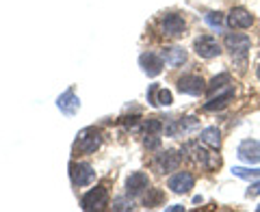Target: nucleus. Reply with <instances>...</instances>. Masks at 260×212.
I'll return each mask as SVG.
<instances>
[{
  "label": "nucleus",
  "instance_id": "nucleus-5",
  "mask_svg": "<svg viewBox=\"0 0 260 212\" xmlns=\"http://www.w3.org/2000/svg\"><path fill=\"white\" fill-rule=\"evenodd\" d=\"M80 206L83 210H104L109 206V193L104 186H95L89 193L83 195V199H80Z\"/></svg>",
  "mask_w": 260,
  "mask_h": 212
},
{
  "label": "nucleus",
  "instance_id": "nucleus-3",
  "mask_svg": "<svg viewBox=\"0 0 260 212\" xmlns=\"http://www.w3.org/2000/svg\"><path fill=\"white\" fill-rule=\"evenodd\" d=\"M225 48L232 52V59L239 61L241 65H245V59H247V50H249V37L243 35V32H228L225 35Z\"/></svg>",
  "mask_w": 260,
  "mask_h": 212
},
{
  "label": "nucleus",
  "instance_id": "nucleus-16",
  "mask_svg": "<svg viewBox=\"0 0 260 212\" xmlns=\"http://www.w3.org/2000/svg\"><path fill=\"white\" fill-rule=\"evenodd\" d=\"M234 100V89L232 87H225L221 93H217V95H213L210 100L204 104V111L206 113H213V111H221V109H225L228 104H230Z\"/></svg>",
  "mask_w": 260,
  "mask_h": 212
},
{
  "label": "nucleus",
  "instance_id": "nucleus-30",
  "mask_svg": "<svg viewBox=\"0 0 260 212\" xmlns=\"http://www.w3.org/2000/svg\"><path fill=\"white\" fill-rule=\"evenodd\" d=\"M256 210H258V212H260V206H258V208H256Z\"/></svg>",
  "mask_w": 260,
  "mask_h": 212
},
{
  "label": "nucleus",
  "instance_id": "nucleus-24",
  "mask_svg": "<svg viewBox=\"0 0 260 212\" xmlns=\"http://www.w3.org/2000/svg\"><path fill=\"white\" fill-rule=\"evenodd\" d=\"M204 20H206L208 26H210V28H215V30H221V26H223V15H221V13L210 11V13L204 15Z\"/></svg>",
  "mask_w": 260,
  "mask_h": 212
},
{
  "label": "nucleus",
  "instance_id": "nucleus-17",
  "mask_svg": "<svg viewBox=\"0 0 260 212\" xmlns=\"http://www.w3.org/2000/svg\"><path fill=\"white\" fill-rule=\"evenodd\" d=\"M148 102L152 106H169V104L174 102V97H172V91H167V89H160L156 83H154L148 89Z\"/></svg>",
  "mask_w": 260,
  "mask_h": 212
},
{
  "label": "nucleus",
  "instance_id": "nucleus-18",
  "mask_svg": "<svg viewBox=\"0 0 260 212\" xmlns=\"http://www.w3.org/2000/svg\"><path fill=\"white\" fill-rule=\"evenodd\" d=\"M160 56H162V61H165V65H169V67H180L182 63H186V52L178 46L162 48Z\"/></svg>",
  "mask_w": 260,
  "mask_h": 212
},
{
  "label": "nucleus",
  "instance_id": "nucleus-28",
  "mask_svg": "<svg viewBox=\"0 0 260 212\" xmlns=\"http://www.w3.org/2000/svg\"><path fill=\"white\" fill-rule=\"evenodd\" d=\"M180 210H184V208L182 206H169L167 208V212H180Z\"/></svg>",
  "mask_w": 260,
  "mask_h": 212
},
{
  "label": "nucleus",
  "instance_id": "nucleus-7",
  "mask_svg": "<svg viewBox=\"0 0 260 212\" xmlns=\"http://www.w3.org/2000/svg\"><path fill=\"white\" fill-rule=\"evenodd\" d=\"M180 158H182V154H176L174 150H165V152L156 154L152 167L156 169L158 173H169V171H176L180 167Z\"/></svg>",
  "mask_w": 260,
  "mask_h": 212
},
{
  "label": "nucleus",
  "instance_id": "nucleus-6",
  "mask_svg": "<svg viewBox=\"0 0 260 212\" xmlns=\"http://www.w3.org/2000/svg\"><path fill=\"white\" fill-rule=\"evenodd\" d=\"M70 178L74 186H89L95 180V171L87 162H70Z\"/></svg>",
  "mask_w": 260,
  "mask_h": 212
},
{
  "label": "nucleus",
  "instance_id": "nucleus-10",
  "mask_svg": "<svg viewBox=\"0 0 260 212\" xmlns=\"http://www.w3.org/2000/svg\"><path fill=\"white\" fill-rule=\"evenodd\" d=\"M237 156L243 162H247V165L260 162V141H256V138H245V141H241L239 148H237Z\"/></svg>",
  "mask_w": 260,
  "mask_h": 212
},
{
  "label": "nucleus",
  "instance_id": "nucleus-27",
  "mask_svg": "<svg viewBox=\"0 0 260 212\" xmlns=\"http://www.w3.org/2000/svg\"><path fill=\"white\" fill-rule=\"evenodd\" d=\"M256 195H260V182H251L247 189V197H256Z\"/></svg>",
  "mask_w": 260,
  "mask_h": 212
},
{
  "label": "nucleus",
  "instance_id": "nucleus-21",
  "mask_svg": "<svg viewBox=\"0 0 260 212\" xmlns=\"http://www.w3.org/2000/svg\"><path fill=\"white\" fill-rule=\"evenodd\" d=\"M162 201H165V193L160 189H148L143 197V206L145 208H156V206H162Z\"/></svg>",
  "mask_w": 260,
  "mask_h": 212
},
{
  "label": "nucleus",
  "instance_id": "nucleus-12",
  "mask_svg": "<svg viewBox=\"0 0 260 212\" xmlns=\"http://www.w3.org/2000/svg\"><path fill=\"white\" fill-rule=\"evenodd\" d=\"M193 184H195L193 173H189V171H178V173H174L167 180V189H172L176 195H184L193 189Z\"/></svg>",
  "mask_w": 260,
  "mask_h": 212
},
{
  "label": "nucleus",
  "instance_id": "nucleus-22",
  "mask_svg": "<svg viewBox=\"0 0 260 212\" xmlns=\"http://www.w3.org/2000/svg\"><path fill=\"white\" fill-rule=\"evenodd\" d=\"M232 173L237 175V178H241V180H258L260 178V167L258 169H245V167H234L232 169Z\"/></svg>",
  "mask_w": 260,
  "mask_h": 212
},
{
  "label": "nucleus",
  "instance_id": "nucleus-11",
  "mask_svg": "<svg viewBox=\"0 0 260 212\" xmlns=\"http://www.w3.org/2000/svg\"><path fill=\"white\" fill-rule=\"evenodd\" d=\"M148 186H150L148 173L135 171V173H130L128 180H126V195L128 197H139V195H143L145 191H148Z\"/></svg>",
  "mask_w": 260,
  "mask_h": 212
},
{
  "label": "nucleus",
  "instance_id": "nucleus-9",
  "mask_svg": "<svg viewBox=\"0 0 260 212\" xmlns=\"http://www.w3.org/2000/svg\"><path fill=\"white\" fill-rule=\"evenodd\" d=\"M195 54L202 56V59H215V56L221 54V48H219L217 44V39L215 37H210V35H202L195 39Z\"/></svg>",
  "mask_w": 260,
  "mask_h": 212
},
{
  "label": "nucleus",
  "instance_id": "nucleus-20",
  "mask_svg": "<svg viewBox=\"0 0 260 212\" xmlns=\"http://www.w3.org/2000/svg\"><path fill=\"white\" fill-rule=\"evenodd\" d=\"M230 83H232V76L228 74V72H221V74H217V76L206 85V93L213 95L215 91H223V89L230 85Z\"/></svg>",
  "mask_w": 260,
  "mask_h": 212
},
{
  "label": "nucleus",
  "instance_id": "nucleus-15",
  "mask_svg": "<svg viewBox=\"0 0 260 212\" xmlns=\"http://www.w3.org/2000/svg\"><path fill=\"white\" fill-rule=\"evenodd\" d=\"M228 24H230L232 28H249L251 24H254V15H251L247 9H243V7H234L228 13Z\"/></svg>",
  "mask_w": 260,
  "mask_h": 212
},
{
  "label": "nucleus",
  "instance_id": "nucleus-25",
  "mask_svg": "<svg viewBox=\"0 0 260 212\" xmlns=\"http://www.w3.org/2000/svg\"><path fill=\"white\" fill-rule=\"evenodd\" d=\"M143 148H145V150H158V148H160V138H158L156 134H145Z\"/></svg>",
  "mask_w": 260,
  "mask_h": 212
},
{
  "label": "nucleus",
  "instance_id": "nucleus-19",
  "mask_svg": "<svg viewBox=\"0 0 260 212\" xmlns=\"http://www.w3.org/2000/svg\"><path fill=\"white\" fill-rule=\"evenodd\" d=\"M202 143H206L208 148H213V150L221 148V132H219V128L208 126L202 130Z\"/></svg>",
  "mask_w": 260,
  "mask_h": 212
},
{
  "label": "nucleus",
  "instance_id": "nucleus-2",
  "mask_svg": "<svg viewBox=\"0 0 260 212\" xmlns=\"http://www.w3.org/2000/svg\"><path fill=\"white\" fill-rule=\"evenodd\" d=\"M102 145V134L100 130L95 128H85L80 130L78 136H76V143H74V154H85V156H89V154H95V150Z\"/></svg>",
  "mask_w": 260,
  "mask_h": 212
},
{
  "label": "nucleus",
  "instance_id": "nucleus-29",
  "mask_svg": "<svg viewBox=\"0 0 260 212\" xmlns=\"http://www.w3.org/2000/svg\"><path fill=\"white\" fill-rule=\"evenodd\" d=\"M256 74H258V78H260V65H258V69H256Z\"/></svg>",
  "mask_w": 260,
  "mask_h": 212
},
{
  "label": "nucleus",
  "instance_id": "nucleus-13",
  "mask_svg": "<svg viewBox=\"0 0 260 212\" xmlns=\"http://www.w3.org/2000/svg\"><path fill=\"white\" fill-rule=\"evenodd\" d=\"M139 65L143 69V74H148L150 78H156L162 67H165V61H162L160 54H154V52H143L139 56Z\"/></svg>",
  "mask_w": 260,
  "mask_h": 212
},
{
  "label": "nucleus",
  "instance_id": "nucleus-23",
  "mask_svg": "<svg viewBox=\"0 0 260 212\" xmlns=\"http://www.w3.org/2000/svg\"><path fill=\"white\" fill-rule=\"evenodd\" d=\"M162 128L165 126H162V121L158 117H148L145 119V124H143V132L145 134H158Z\"/></svg>",
  "mask_w": 260,
  "mask_h": 212
},
{
  "label": "nucleus",
  "instance_id": "nucleus-1",
  "mask_svg": "<svg viewBox=\"0 0 260 212\" xmlns=\"http://www.w3.org/2000/svg\"><path fill=\"white\" fill-rule=\"evenodd\" d=\"M180 154L184 158L193 160L195 165H200L202 169H206V171H213V169H217L219 165H221L219 156H215V154H208L204 148H200V143H184V148L180 150Z\"/></svg>",
  "mask_w": 260,
  "mask_h": 212
},
{
  "label": "nucleus",
  "instance_id": "nucleus-14",
  "mask_svg": "<svg viewBox=\"0 0 260 212\" xmlns=\"http://www.w3.org/2000/svg\"><path fill=\"white\" fill-rule=\"evenodd\" d=\"M56 106H59V111L63 113V115H68V117L76 115L78 109H80V100H78V95H76V91H74V87H70L68 91H63V93L59 95V100H56Z\"/></svg>",
  "mask_w": 260,
  "mask_h": 212
},
{
  "label": "nucleus",
  "instance_id": "nucleus-8",
  "mask_svg": "<svg viewBox=\"0 0 260 212\" xmlns=\"http://www.w3.org/2000/svg\"><path fill=\"white\" fill-rule=\"evenodd\" d=\"M178 91L184 95H202L206 91V83L198 74H184L178 78Z\"/></svg>",
  "mask_w": 260,
  "mask_h": 212
},
{
  "label": "nucleus",
  "instance_id": "nucleus-26",
  "mask_svg": "<svg viewBox=\"0 0 260 212\" xmlns=\"http://www.w3.org/2000/svg\"><path fill=\"white\" fill-rule=\"evenodd\" d=\"M113 210H133V201L119 197V199L113 201Z\"/></svg>",
  "mask_w": 260,
  "mask_h": 212
},
{
  "label": "nucleus",
  "instance_id": "nucleus-4",
  "mask_svg": "<svg viewBox=\"0 0 260 212\" xmlns=\"http://www.w3.org/2000/svg\"><path fill=\"white\" fill-rule=\"evenodd\" d=\"M160 30L165 37H180L186 30V20L180 13H165L160 18Z\"/></svg>",
  "mask_w": 260,
  "mask_h": 212
}]
</instances>
